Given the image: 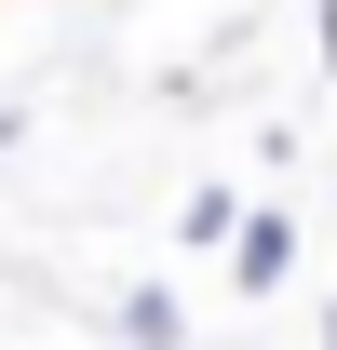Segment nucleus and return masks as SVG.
I'll return each mask as SVG.
<instances>
[{
    "mask_svg": "<svg viewBox=\"0 0 337 350\" xmlns=\"http://www.w3.org/2000/svg\"><path fill=\"white\" fill-rule=\"evenodd\" d=\"M216 269H229V297H284V283H297V216H284V202H243V229H229Z\"/></svg>",
    "mask_w": 337,
    "mask_h": 350,
    "instance_id": "obj_1",
    "label": "nucleus"
},
{
    "mask_svg": "<svg viewBox=\"0 0 337 350\" xmlns=\"http://www.w3.org/2000/svg\"><path fill=\"white\" fill-rule=\"evenodd\" d=\"M95 323H108V337H122V350H203V337H189V310H175L162 283H122V297L95 310Z\"/></svg>",
    "mask_w": 337,
    "mask_h": 350,
    "instance_id": "obj_2",
    "label": "nucleus"
},
{
    "mask_svg": "<svg viewBox=\"0 0 337 350\" xmlns=\"http://www.w3.org/2000/svg\"><path fill=\"white\" fill-rule=\"evenodd\" d=\"M229 229H243L229 189H189V202H175V243H189V256H229Z\"/></svg>",
    "mask_w": 337,
    "mask_h": 350,
    "instance_id": "obj_3",
    "label": "nucleus"
},
{
    "mask_svg": "<svg viewBox=\"0 0 337 350\" xmlns=\"http://www.w3.org/2000/svg\"><path fill=\"white\" fill-rule=\"evenodd\" d=\"M310 41H324V81H337V0H310Z\"/></svg>",
    "mask_w": 337,
    "mask_h": 350,
    "instance_id": "obj_4",
    "label": "nucleus"
},
{
    "mask_svg": "<svg viewBox=\"0 0 337 350\" xmlns=\"http://www.w3.org/2000/svg\"><path fill=\"white\" fill-rule=\"evenodd\" d=\"M14 148H27V108H0V162H14Z\"/></svg>",
    "mask_w": 337,
    "mask_h": 350,
    "instance_id": "obj_5",
    "label": "nucleus"
},
{
    "mask_svg": "<svg viewBox=\"0 0 337 350\" xmlns=\"http://www.w3.org/2000/svg\"><path fill=\"white\" fill-rule=\"evenodd\" d=\"M324 350H337V310H324Z\"/></svg>",
    "mask_w": 337,
    "mask_h": 350,
    "instance_id": "obj_6",
    "label": "nucleus"
}]
</instances>
